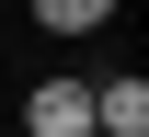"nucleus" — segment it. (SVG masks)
Wrapping results in <instances>:
<instances>
[{"instance_id": "nucleus-4", "label": "nucleus", "mask_w": 149, "mask_h": 137, "mask_svg": "<svg viewBox=\"0 0 149 137\" xmlns=\"http://www.w3.org/2000/svg\"><path fill=\"white\" fill-rule=\"evenodd\" d=\"M92 137H103V126H92Z\"/></svg>"}, {"instance_id": "nucleus-1", "label": "nucleus", "mask_w": 149, "mask_h": 137, "mask_svg": "<svg viewBox=\"0 0 149 137\" xmlns=\"http://www.w3.org/2000/svg\"><path fill=\"white\" fill-rule=\"evenodd\" d=\"M23 126H35V137H92V80H35Z\"/></svg>"}, {"instance_id": "nucleus-3", "label": "nucleus", "mask_w": 149, "mask_h": 137, "mask_svg": "<svg viewBox=\"0 0 149 137\" xmlns=\"http://www.w3.org/2000/svg\"><path fill=\"white\" fill-rule=\"evenodd\" d=\"M35 23H46V34H103L115 0H35Z\"/></svg>"}, {"instance_id": "nucleus-2", "label": "nucleus", "mask_w": 149, "mask_h": 137, "mask_svg": "<svg viewBox=\"0 0 149 137\" xmlns=\"http://www.w3.org/2000/svg\"><path fill=\"white\" fill-rule=\"evenodd\" d=\"M92 126H103V137H149V80H138V69L92 92Z\"/></svg>"}]
</instances>
